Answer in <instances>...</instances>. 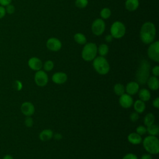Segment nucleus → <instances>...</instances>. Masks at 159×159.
Segmentation results:
<instances>
[{
	"label": "nucleus",
	"instance_id": "obj_1",
	"mask_svg": "<svg viewBox=\"0 0 159 159\" xmlns=\"http://www.w3.org/2000/svg\"><path fill=\"white\" fill-rule=\"evenodd\" d=\"M156 35V28L155 25L150 22L144 23L141 27L140 38L142 42L145 44L151 43Z\"/></svg>",
	"mask_w": 159,
	"mask_h": 159
},
{
	"label": "nucleus",
	"instance_id": "obj_2",
	"mask_svg": "<svg viewBox=\"0 0 159 159\" xmlns=\"http://www.w3.org/2000/svg\"><path fill=\"white\" fill-rule=\"evenodd\" d=\"M150 65L148 61L146 60H142L140 63L135 75L136 82L139 84L143 85L147 83L150 75Z\"/></svg>",
	"mask_w": 159,
	"mask_h": 159
},
{
	"label": "nucleus",
	"instance_id": "obj_3",
	"mask_svg": "<svg viewBox=\"0 0 159 159\" xmlns=\"http://www.w3.org/2000/svg\"><path fill=\"white\" fill-rule=\"evenodd\" d=\"M142 144L145 150L150 154L156 155L159 152V140L157 136L148 135L142 140Z\"/></svg>",
	"mask_w": 159,
	"mask_h": 159
},
{
	"label": "nucleus",
	"instance_id": "obj_4",
	"mask_svg": "<svg viewBox=\"0 0 159 159\" xmlns=\"http://www.w3.org/2000/svg\"><path fill=\"white\" fill-rule=\"evenodd\" d=\"M93 66L95 71L101 75L107 74L110 70V66L107 60L102 56L96 57L93 60Z\"/></svg>",
	"mask_w": 159,
	"mask_h": 159
},
{
	"label": "nucleus",
	"instance_id": "obj_5",
	"mask_svg": "<svg viewBox=\"0 0 159 159\" xmlns=\"http://www.w3.org/2000/svg\"><path fill=\"white\" fill-rule=\"evenodd\" d=\"M98 47L94 43L90 42L84 45L81 52L82 58L86 61H93L96 56Z\"/></svg>",
	"mask_w": 159,
	"mask_h": 159
},
{
	"label": "nucleus",
	"instance_id": "obj_6",
	"mask_svg": "<svg viewBox=\"0 0 159 159\" xmlns=\"http://www.w3.org/2000/svg\"><path fill=\"white\" fill-rule=\"evenodd\" d=\"M125 34L124 24L119 21L114 22L111 27V35L115 39H120Z\"/></svg>",
	"mask_w": 159,
	"mask_h": 159
},
{
	"label": "nucleus",
	"instance_id": "obj_7",
	"mask_svg": "<svg viewBox=\"0 0 159 159\" xmlns=\"http://www.w3.org/2000/svg\"><path fill=\"white\" fill-rule=\"evenodd\" d=\"M148 57L155 62L159 61V42L152 43L147 50Z\"/></svg>",
	"mask_w": 159,
	"mask_h": 159
},
{
	"label": "nucleus",
	"instance_id": "obj_8",
	"mask_svg": "<svg viewBox=\"0 0 159 159\" xmlns=\"http://www.w3.org/2000/svg\"><path fill=\"white\" fill-rule=\"evenodd\" d=\"M34 81L36 84L40 87H43L48 83V77L46 72L43 70H38L35 73Z\"/></svg>",
	"mask_w": 159,
	"mask_h": 159
},
{
	"label": "nucleus",
	"instance_id": "obj_9",
	"mask_svg": "<svg viewBox=\"0 0 159 159\" xmlns=\"http://www.w3.org/2000/svg\"><path fill=\"white\" fill-rule=\"evenodd\" d=\"M105 22L101 19H96L94 20L91 25V30L93 33L97 35H101L105 30Z\"/></svg>",
	"mask_w": 159,
	"mask_h": 159
},
{
	"label": "nucleus",
	"instance_id": "obj_10",
	"mask_svg": "<svg viewBox=\"0 0 159 159\" xmlns=\"http://www.w3.org/2000/svg\"><path fill=\"white\" fill-rule=\"evenodd\" d=\"M46 46L48 50L53 52H57L61 49L62 45L61 42L59 39L52 37L47 40Z\"/></svg>",
	"mask_w": 159,
	"mask_h": 159
},
{
	"label": "nucleus",
	"instance_id": "obj_11",
	"mask_svg": "<svg viewBox=\"0 0 159 159\" xmlns=\"http://www.w3.org/2000/svg\"><path fill=\"white\" fill-rule=\"evenodd\" d=\"M119 102L121 107L125 109H127L130 108L133 105L134 100L130 95L127 93H124L122 95L120 96Z\"/></svg>",
	"mask_w": 159,
	"mask_h": 159
},
{
	"label": "nucleus",
	"instance_id": "obj_12",
	"mask_svg": "<svg viewBox=\"0 0 159 159\" xmlns=\"http://www.w3.org/2000/svg\"><path fill=\"white\" fill-rule=\"evenodd\" d=\"M20 111L26 117L31 116L35 112V107L32 102L29 101H25L21 104Z\"/></svg>",
	"mask_w": 159,
	"mask_h": 159
},
{
	"label": "nucleus",
	"instance_id": "obj_13",
	"mask_svg": "<svg viewBox=\"0 0 159 159\" xmlns=\"http://www.w3.org/2000/svg\"><path fill=\"white\" fill-rule=\"evenodd\" d=\"M27 63H28L29 67L30 69L36 71L41 70V68L43 66V64L41 60L35 57H31L30 58H29Z\"/></svg>",
	"mask_w": 159,
	"mask_h": 159
},
{
	"label": "nucleus",
	"instance_id": "obj_14",
	"mask_svg": "<svg viewBox=\"0 0 159 159\" xmlns=\"http://www.w3.org/2000/svg\"><path fill=\"white\" fill-rule=\"evenodd\" d=\"M67 75L64 72H56L52 76V81L57 84L65 83L67 80Z\"/></svg>",
	"mask_w": 159,
	"mask_h": 159
},
{
	"label": "nucleus",
	"instance_id": "obj_15",
	"mask_svg": "<svg viewBox=\"0 0 159 159\" xmlns=\"http://www.w3.org/2000/svg\"><path fill=\"white\" fill-rule=\"evenodd\" d=\"M139 90V84L136 81H130L128 83L125 87V91L127 94L132 96L137 94Z\"/></svg>",
	"mask_w": 159,
	"mask_h": 159
},
{
	"label": "nucleus",
	"instance_id": "obj_16",
	"mask_svg": "<svg viewBox=\"0 0 159 159\" xmlns=\"http://www.w3.org/2000/svg\"><path fill=\"white\" fill-rule=\"evenodd\" d=\"M146 83L148 87L152 91H156L159 88V80L157 76H152L149 77Z\"/></svg>",
	"mask_w": 159,
	"mask_h": 159
},
{
	"label": "nucleus",
	"instance_id": "obj_17",
	"mask_svg": "<svg viewBox=\"0 0 159 159\" xmlns=\"http://www.w3.org/2000/svg\"><path fill=\"white\" fill-rule=\"evenodd\" d=\"M127 140L129 143L133 145H138L142 143V139L141 135L136 132H132L129 134L127 136Z\"/></svg>",
	"mask_w": 159,
	"mask_h": 159
},
{
	"label": "nucleus",
	"instance_id": "obj_18",
	"mask_svg": "<svg viewBox=\"0 0 159 159\" xmlns=\"http://www.w3.org/2000/svg\"><path fill=\"white\" fill-rule=\"evenodd\" d=\"M53 135V132L51 129H44L39 134V139L43 142L50 140Z\"/></svg>",
	"mask_w": 159,
	"mask_h": 159
},
{
	"label": "nucleus",
	"instance_id": "obj_19",
	"mask_svg": "<svg viewBox=\"0 0 159 159\" xmlns=\"http://www.w3.org/2000/svg\"><path fill=\"white\" fill-rule=\"evenodd\" d=\"M133 106L135 111L139 114H142L143 112H144L146 107L145 102L142 101L140 99L136 100L133 103Z\"/></svg>",
	"mask_w": 159,
	"mask_h": 159
},
{
	"label": "nucleus",
	"instance_id": "obj_20",
	"mask_svg": "<svg viewBox=\"0 0 159 159\" xmlns=\"http://www.w3.org/2000/svg\"><path fill=\"white\" fill-rule=\"evenodd\" d=\"M139 6V0H126L125 2V7L129 11H135Z\"/></svg>",
	"mask_w": 159,
	"mask_h": 159
},
{
	"label": "nucleus",
	"instance_id": "obj_21",
	"mask_svg": "<svg viewBox=\"0 0 159 159\" xmlns=\"http://www.w3.org/2000/svg\"><path fill=\"white\" fill-rule=\"evenodd\" d=\"M139 99L143 102H147L150 100L151 98V94L148 89L146 88H142L139 90Z\"/></svg>",
	"mask_w": 159,
	"mask_h": 159
},
{
	"label": "nucleus",
	"instance_id": "obj_22",
	"mask_svg": "<svg viewBox=\"0 0 159 159\" xmlns=\"http://www.w3.org/2000/svg\"><path fill=\"white\" fill-rule=\"evenodd\" d=\"M147 132L148 133L149 135L157 136L159 134V127L157 124H153L147 127Z\"/></svg>",
	"mask_w": 159,
	"mask_h": 159
},
{
	"label": "nucleus",
	"instance_id": "obj_23",
	"mask_svg": "<svg viewBox=\"0 0 159 159\" xmlns=\"http://www.w3.org/2000/svg\"><path fill=\"white\" fill-rule=\"evenodd\" d=\"M155 120V117L154 114L152 113H150V112L148 113L145 115V116L144 117V119H143L144 125L147 127L148 125H150L154 124Z\"/></svg>",
	"mask_w": 159,
	"mask_h": 159
},
{
	"label": "nucleus",
	"instance_id": "obj_24",
	"mask_svg": "<svg viewBox=\"0 0 159 159\" xmlns=\"http://www.w3.org/2000/svg\"><path fill=\"white\" fill-rule=\"evenodd\" d=\"M114 93L120 96L125 93V86L121 83H117L114 86Z\"/></svg>",
	"mask_w": 159,
	"mask_h": 159
},
{
	"label": "nucleus",
	"instance_id": "obj_25",
	"mask_svg": "<svg viewBox=\"0 0 159 159\" xmlns=\"http://www.w3.org/2000/svg\"><path fill=\"white\" fill-rule=\"evenodd\" d=\"M74 40L75 41L80 45L85 44L86 42V38L84 34L81 33H76L74 35Z\"/></svg>",
	"mask_w": 159,
	"mask_h": 159
},
{
	"label": "nucleus",
	"instance_id": "obj_26",
	"mask_svg": "<svg viewBox=\"0 0 159 159\" xmlns=\"http://www.w3.org/2000/svg\"><path fill=\"white\" fill-rule=\"evenodd\" d=\"M97 50H98V52L99 53V54L100 55V56L104 57L108 53L109 47L106 44L102 43L99 46Z\"/></svg>",
	"mask_w": 159,
	"mask_h": 159
},
{
	"label": "nucleus",
	"instance_id": "obj_27",
	"mask_svg": "<svg viewBox=\"0 0 159 159\" xmlns=\"http://www.w3.org/2000/svg\"><path fill=\"white\" fill-rule=\"evenodd\" d=\"M100 15L102 19H108L111 16V11L109 8L104 7V8L102 9V10L101 11Z\"/></svg>",
	"mask_w": 159,
	"mask_h": 159
},
{
	"label": "nucleus",
	"instance_id": "obj_28",
	"mask_svg": "<svg viewBox=\"0 0 159 159\" xmlns=\"http://www.w3.org/2000/svg\"><path fill=\"white\" fill-rule=\"evenodd\" d=\"M53 67H54V63L52 60H47L43 65V68L44 70L46 71H50L52 70Z\"/></svg>",
	"mask_w": 159,
	"mask_h": 159
},
{
	"label": "nucleus",
	"instance_id": "obj_29",
	"mask_svg": "<svg viewBox=\"0 0 159 159\" xmlns=\"http://www.w3.org/2000/svg\"><path fill=\"white\" fill-rule=\"evenodd\" d=\"M88 4V0H76L75 5L79 8H84Z\"/></svg>",
	"mask_w": 159,
	"mask_h": 159
},
{
	"label": "nucleus",
	"instance_id": "obj_30",
	"mask_svg": "<svg viewBox=\"0 0 159 159\" xmlns=\"http://www.w3.org/2000/svg\"><path fill=\"white\" fill-rule=\"evenodd\" d=\"M12 86L16 91H20L23 88V84L20 80H15L13 82Z\"/></svg>",
	"mask_w": 159,
	"mask_h": 159
},
{
	"label": "nucleus",
	"instance_id": "obj_31",
	"mask_svg": "<svg viewBox=\"0 0 159 159\" xmlns=\"http://www.w3.org/2000/svg\"><path fill=\"white\" fill-rule=\"evenodd\" d=\"M136 133L140 135H143L147 133V127L144 125H139L136 128Z\"/></svg>",
	"mask_w": 159,
	"mask_h": 159
},
{
	"label": "nucleus",
	"instance_id": "obj_32",
	"mask_svg": "<svg viewBox=\"0 0 159 159\" xmlns=\"http://www.w3.org/2000/svg\"><path fill=\"white\" fill-rule=\"evenodd\" d=\"M5 9H6V13L9 14H12L14 13L15 12V7L14 5L10 4L9 5H7L6 6H5Z\"/></svg>",
	"mask_w": 159,
	"mask_h": 159
},
{
	"label": "nucleus",
	"instance_id": "obj_33",
	"mask_svg": "<svg viewBox=\"0 0 159 159\" xmlns=\"http://www.w3.org/2000/svg\"><path fill=\"white\" fill-rule=\"evenodd\" d=\"M24 124L27 127H31L34 124L33 119H32V117H30V116H27L25 119Z\"/></svg>",
	"mask_w": 159,
	"mask_h": 159
},
{
	"label": "nucleus",
	"instance_id": "obj_34",
	"mask_svg": "<svg viewBox=\"0 0 159 159\" xmlns=\"http://www.w3.org/2000/svg\"><path fill=\"white\" fill-rule=\"evenodd\" d=\"M139 118V113H137V112H133L130 115V119L133 122L137 121Z\"/></svg>",
	"mask_w": 159,
	"mask_h": 159
},
{
	"label": "nucleus",
	"instance_id": "obj_35",
	"mask_svg": "<svg viewBox=\"0 0 159 159\" xmlns=\"http://www.w3.org/2000/svg\"><path fill=\"white\" fill-rule=\"evenodd\" d=\"M122 159H139V158L136 155L132 153H129L124 155Z\"/></svg>",
	"mask_w": 159,
	"mask_h": 159
},
{
	"label": "nucleus",
	"instance_id": "obj_36",
	"mask_svg": "<svg viewBox=\"0 0 159 159\" xmlns=\"http://www.w3.org/2000/svg\"><path fill=\"white\" fill-rule=\"evenodd\" d=\"M152 74L153 75V76H159V66L156 65L154 67H153L152 70Z\"/></svg>",
	"mask_w": 159,
	"mask_h": 159
},
{
	"label": "nucleus",
	"instance_id": "obj_37",
	"mask_svg": "<svg viewBox=\"0 0 159 159\" xmlns=\"http://www.w3.org/2000/svg\"><path fill=\"white\" fill-rule=\"evenodd\" d=\"M6 12L5 9V7L0 5V19L3 18L6 16Z\"/></svg>",
	"mask_w": 159,
	"mask_h": 159
},
{
	"label": "nucleus",
	"instance_id": "obj_38",
	"mask_svg": "<svg viewBox=\"0 0 159 159\" xmlns=\"http://www.w3.org/2000/svg\"><path fill=\"white\" fill-rule=\"evenodd\" d=\"M152 105L154 107L158 109L159 108V98L157 97L153 101H152Z\"/></svg>",
	"mask_w": 159,
	"mask_h": 159
},
{
	"label": "nucleus",
	"instance_id": "obj_39",
	"mask_svg": "<svg viewBox=\"0 0 159 159\" xmlns=\"http://www.w3.org/2000/svg\"><path fill=\"white\" fill-rule=\"evenodd\" d=\"M12 0H0V5L4 7L11 4Z\"/></svg>",
	"mask_w": 159,
	"mask_h": 159
},
{
	"label": "nucleus",
	"instance_id": "obj_40",
	"mask_svg": "<svg viewBox=\"0 0 159 159\" xmlns=\"http://www.w3.org/2000/svg\"><path fill=\"white\" fill-rule=\"evenodd\" d=\"M140 159H152V157L150 154H143L141 156Z\"/></svg>",
	"mask_w": 159,
	"mask_h": 159
},
{
	"label": "nucleus",
	"instance_id": "obj_41",
	"mask_svg": "<svg viewBox=\"0 0 159 159\" xmlns=\"http://www.w3.org/2000/svg\"><path fill=\"white\" fill-rule=\"evenodd\" d=\"M53 137L55 138V139L56 140H60L62 139V135L61 134H59V133H57L55 134L54 135H53Z\"/></svg>",
	"mask_w": 159,
	"mask_h": 159
},
{
	"label": "nucleus",
	"instance_id": "obj_42",
	"mask_svg": "<svg viewBox=\"0 0 159 159\" xmlns=\"http://www.w3.org/2000/svg\"><path fill=\"white\" fill-rule=\"evenodd\" d=\"M112 40V36L111 35H107L106 37V40L107 42H111Z\"/></svg>",
	"mask_w": 159,
	"mask_h": 159
},
{
	"label": "nucleus",
	"instance_id": "obj_43",
	"mask_svg": "<svg viewBox=\"0 0 159 159\" xmlns=\"http://www.w3.org/2000/svg\"><path fill=\"white\" fill-rule=\"evenodd\" d=\"M2 159H14L13 157L11 155L9 154H7L6 155H4L2 158Z\"/></svg>",
	"mask_w": 159,
	"mask_h": 159
}]
</instances>
